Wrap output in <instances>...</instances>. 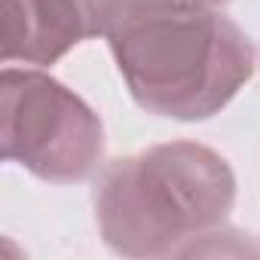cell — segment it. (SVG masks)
<instances>
[{
    "label": "cell",
    "mask_w": 260,
    "mask_h": 260,
    "mask_svg": "<svg viewBox=\"0 0 260 260\" xmlns=\"http://www.w3.org/2000/svg\"><path fill=\"white\" fill-rule=\"evenodd\" d=\"M104 40L135 104L162 119H211L254 74L248 34L211 4L135 0Z\"/></svg>",
    "instance_id": "6da1fadb"
},
{
    "label": "cell",
    "mask_w": 260,
    "mask_h": 260,
    "mask_svg": "<svg viewBox=\"0 0 260 260\" xmlns=\"http://www.w3.org/2000/svg\"><path fill=\"white\" fill-rule=\"evenodd\" d=\"M104 245L122 257H187L236 202L230 162L199 141H166L113 159L95 184Z\"/></svg>",
    "instance_id": "7a4b0ae2"
},
{
    "label": "cell",
    "mask_w": 260,
    "mask_h": 260,
    "mask_svg": "<svg viewBox=\"0 0 260 260\" xmlns=\"http://www.w3.org/2000/svg\"><path fill=\"white\" fill-rule=\"evenodd\" d=\"M4 159L49 184L92 178L104 159L98 113L61 80L31 64H7L0 77Z\"/></svg>",
    "instance_id": "3957f363"
},
{
    "label": "cell",
    "mask_w": 260,
    "mask_h": 260,
    "mask_svg": "<svg viewBox=\"0 0 260 260\" xmlns=\"http://www.w3.org/2000/svg\"><path fill=\"white\" fill-rule=\"evenodd\" d=\"M135 0H4V64L49 68L107 37Z\"/></svg>",
    "instance_id": "277c9868"
},
{
    "label": "cell",
    "mask_w": 260,
    "mask_h": 260,
    "mask_svg": "<svg viewBox=\"0 0 260 260\" xmlns=\"http://www.w3.org/2000/svg\"><path fill=\"white\" fill-rule=\"evenodd\" d=\"M190 4H211V7H223L226 0H190Z\"/></svg>",
    "instance_id": "5b68a950"
}]
</instances>
